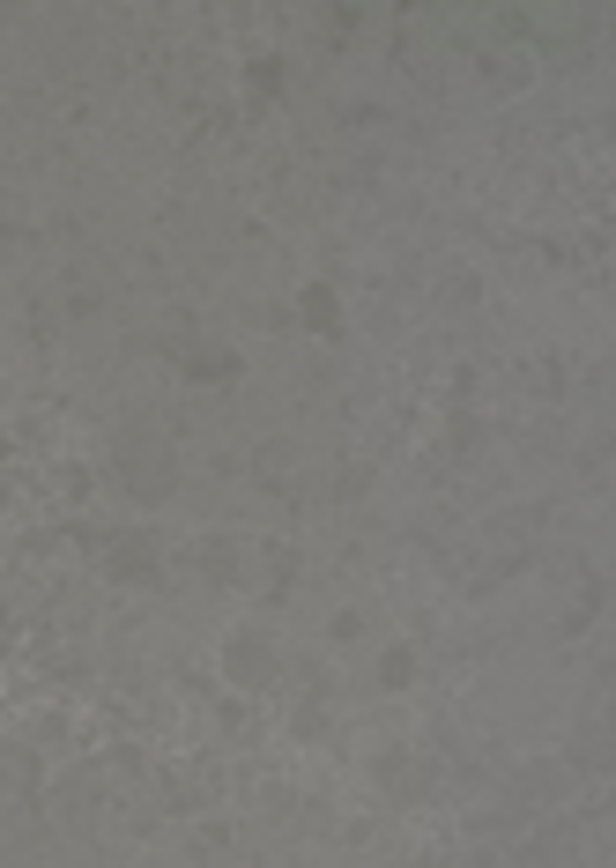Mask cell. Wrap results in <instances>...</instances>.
Here are the masks:
<instances>
[{
  "instance_id": "6da1fadb",
  "label": "cell",
  "mask_w": 616,
  "mask_h": 868,
  "mask_svg": "<svg viewBox=\"0 0 616 868\" xmlns=\"http://www.w3.org/2000/svg\"><path fill=\"white\" fill-rule=\"evenodd\" d=\"M119 460H127L134 475H142V490L149 498H164V483H171V460L149 446V438H119Z\"/></svg>"
},
{
  "instance_id": "7a4b0ae2",
  "label": "cell",
  "mask_w": 616,
  "mask_h": 868,
  "mask_svg": "<svg viewBox=\"0 0 616 868\" xmlns=\"http://www.w3.org/2000/svg\"><path fill=\"white\" fill-rule=\"evenodd\" d=\"M268 668H275V661H268V646H260V639H238V646H231V676H238V683H268Z\"/></svg>"
},
{
  "instance_id": "3957f363",
  "label": "cell",
  "mask_w": 616,
  "mask_h": 868,
  "mask_svg": "<svg viewBox=\"0 0 616 868\" xmlns=\"http://www.w3.org/2000/svg\"><path fill=\"white\" fill-rule=\"evenodd\" d=\"M305 320L320 327V334H334V297H327V290H312V297H305Z\"/></svg>"
}]
</instances>
